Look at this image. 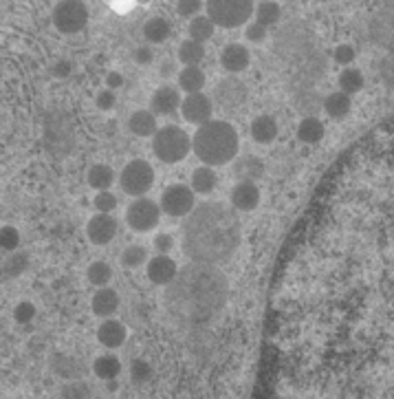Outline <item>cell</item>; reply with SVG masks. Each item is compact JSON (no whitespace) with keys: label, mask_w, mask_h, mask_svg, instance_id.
Here are the masks:
<instances>
[{"label":"cell","mask_w":394,"mask_h":399,"mask_svg":"<svg viewBox=\"0 0 394 399\" xmlns=\"http://www.w3.org/2000/svg\"><path fill=\"white\" fill-rule=\"evenodd\" d=\"M241 243V223L232 210L218 203L196 208L183 225V250L192 263L222 265L234 256Z\"/></svg>","instance_id":"1"},{"label":"cell","mask_w":394,"mask_h":399,"mask_svg":"<svg viewBox=\"0 0 394 399\" xmlns=\"http://www.w3.org/2000/svg\"><path fill=\"white\" fill-rule=\"evenodd\" d=\"M167 300L190 320H207L218 313L227 300V280L214 265L192 263L179 269L170 283Z\"/></svg>","instance_id":"2"},{"label":"cell","mask_w":394,"mask_h":399,"mask_svg":"<svg viewBox=\"0 0 394 399\" xmlns=\"http://www.w3.org/2000/svg\"><path fill=\"white\" fill-rule=\"evenodd\" d=\"M238 148V130L222 119H209L192 137V153L203 166H225L236 159Z\"/></svg>","instance_id":"3"},{"label":"cell","mask_w":394,"mask_h":399,"mask_svg":"<svg viewBox=\"0 0 394 399\" xmlns=\"http://www.w3.org/2000/svg\"><path fill=\"white\" fill-rule=\"evenodd\" d=\"M152 153L163 163H179L192 153V140L181 126H163L152 137Z\"/></svg>","instance_id":"4"},{"label":"cell","mask_w":394,"mask_h":399,"mask_svg":"<svg viewBox=\"0 0 394 399\" xmlns=\"http://www.w3.org/2000/svg\"><path fill=\"white\" fill-rule=\"evenodd\" d=\"M207 16L222 29H236L247 24V20L256 13L253 0H205Z\"/></svg>","instance_id":"5"},{"label":"cell","mask_w":394,"mask_h":399,"mask_svg":"<svg viewBox=\"0 0 394 399\" xmlns=\"http://www.w3.org/2000/svg\"><path fill=\"white\" fill-rule=\"evenodd\" d=\"M119 186L128 197L142 199L154 186V170L146 159H132L119 174Z\"/></svg>","instance_id":"6"},{"label":"cell","mask_w":394,"mask_h":399,"mask_svg":"<svg viewBox=\"0 0 394 399\" xmlns=\"http://www.w3.org/2000/svg\"><path fill=\"white\" fill-rule=\"evenodd\" d=\"M53 24L60 33H79L89 22V7L84 0H60L53 7Z\"/></svg>","instance_id":"7"},{"label":"cell","mask_w":394,"mask_h":399,"mask_svg":"<svg viewBox=\"0 0 394 399\" xmlns=\"http://www.w3.org/2000/svg\"><path fill=\"white\" fill-rule=\"evenodd\" d=\"M161 205H157L152 199L148 197H142V199H135L128 210H126V223L132 232H152L154 227L159 225L161 221Z\"/></svg>","instance_id":"8"},{"label":"cell","mask_w":394,"mask_h":399,"mask_svg":"<svg viewBox=\"0 0 394 399\" xmlns=\"http://www.w3.org/2000/svg\"><path fill=\"white\" fill-rule=\"evenodd\" d=\"M161 210L163 214L172 216V218H183V216H190L196 208V199H194V190L188 188L185 183H172L163 190L161 195Z\"/></svg>","instance_id":"9"},{"label":"cell","mask_w":394,"mask_h":399,"mask_svg":"<svg viewBox=\"0 0 394 399\" xmlns=\"http://www.w3.org/2000/svg\"><path fill=\"white\" fill-rule=\"evenodd\" d=\"M212 113H214V104L205 93H192L181 104L183 119H185L188 123H196V126L207 123L209 119H212Z\"/></svg>","instance_id":"10"},{"label":"cell","mask_w":394,"mask_h":399,"mask_svg":"<svg viewBox=\"0 0 394 399\" xmlns=\"http://www.w3.org/2000/svg\"><path fill=\"white\" fill-rule=\"evenodd\" d=\"M86 236L93 245H108L112 239L117 236V218L112 214L97 212L89 218L86 225Z\"/></svg>","instance_id":"11"},{"label":"cell","mask_w":394,"mask_h":399,"mask_svg":"<svg viewBox=\"0 0 394 399\" xmlns=\"http://www.w3.org/2000/svg\"><path fill=\"white\" fill-rule=\"evenodd\" d=\"M179 273V265L170 256L159 254L148 260L146 265V276L152 285H170Z\"/></svg>","instance_id":"12"},{"label":"cell","mask_w":394,"mask_h":399,"mask_svg":"<svg viewBox=\"0 0 394 399\" xmlns=\"http://www.w3.org/2000/svg\"><path fill=\"white\" fill-rule=\"evenodd\" d=\"M181 104H183V100H181L179 89H174L170 84L159 86L150 98V108L154 115H172V113L181 111Z\"/></svg>","instance_id":"13"},{"label":"cell","mask_w":394,"mask_h":399,"mask_svg":"<svg viewBox=\"0 0 394 399\" xmlns=\"http://www.w3.org/2000/svg\"><path fill=\"white\" fill-rule=\"evenodd\" d=\"M251 62V53L245 45L232 43L220 51V66L227 73H243Z\"/></svg>","instance_id":"14"},{"label":"cell","mask_w":394,"mask_h":399,"mask_svg":"<svg viewBox=\"0 0 394 399\" xmlns=\"http://www.w3.org/2000/svg\"><path fill=\"white\" fill-rule=\"evenodd\" d=\"M232 205L241 212H251L258 208L260 203V190L251 181H238L232 190Z\"/></svg>","instance_id":"15"},{"label":"cell","mask_w":394,"mask_h":399,"mask_svg":"<svg viewBox=\"0 0 394 399\" xmlns=\"http://www.w3.org/2000/svg\"><path fill=\"white\" fill-rule=\"evenodd\" d=\"M119 305H121V300H119L117 292H115V289H108V287L97 289L93 300H91L93 313L97 315V318H104V320H108L112 313H117Z\"/></svg>","instance_id":"16"},{"label":"cell","mask_w":394,"mask_h":399,"mask_svg":"<svg viewBox=\"0 0 394 399\" xmlns=\"http://www.w3.org/2000/svg\"><path fill=\"white\" fill-rule=\"evenodd\" d=\"M126 338H128V331H126V324H121L119 320L108 318L97 329V342L106 349H119Z\"/></svg>","instance_id":"17"},{"label":"cell","mask_w":394,"mask_h":399,"mask_svg":"<svg viewBox=\"0 0 394 399\" xmlns=\"http://www.w3.org/2000/svg\"><path fill=\"white\" fill-rule=\"evenodd\" d=\"M234 176L238 181H251L256 183L264 176V161L253 155H243L234 163Z\"/></svg>","instance_id":"18"},{"label":"cell","mask_w":394,"mask_h":399,"mask_svg":"<svg viewBox=\"0 0 394 399\" xmlns=\"http://www.w3.org/2000/svg\"><path fill=\"white\" fill-rule=\"evenodd\" d=\"M128 130L137 137H154V133H157V115H154L152 111H146V108H142V111H135L130 117H128Z\"/></svg>","instance_id":"19"},{"label":"cell","mask_w":394,"mask_h":399,"mask_svg":"<svg viewBox=\"0 0 394 399\" xmlns=\"http://www.w3.org/2000/svg\"><path fill=\"white\" fill-rule=\"evenodd\" d=\"M278 137V121L273 115H258L251 121V140L256 144H271Z\"/></svg>","instance_id":"20"},{"label":"cell","mask_w":394,"mask_h":399,"mask_svg":"<svg viewBox=\"0 0 394 399\" xmlns=\"http://www.w3.org/2000/svg\"><path fill=\"white\" fill-rule=\"evenodd\" d=\"M350 108H353V100H350V95L344 93V91H335L331 93L326 100H324V111L331 119H346Z\"/></svg>","instance_id":"21"},{"label":"cell","mask_w":394,"mask_h":399,"mask_svg":"<svg viewBox=\"0 0 394 399\" xmlns=\"http://www.w3.org/2000/svg\"><path fill=\"white\" fill-rule=\"evenodd\" d=\"M216 95H218V102L222 106H229V108L241 106L247 100L245 86L241 84V82H236V80H227V82H222V84H218Z\"/></svg>","instance_id":"22"},{"label":"cell","mask_w":394,"mask_h":399,"mask_svg":"<svg viewBox=\"0 0 394 399\" xmlns=\"http://www.w3.org/2000/svg\"><path fill=\"white\" fill-rule=\"evenodd\" d=\"M216 183H218V176L214 172L212 166H201L192 172V179H190V188L194 192H199V195H212L216 190Z\"/></svg>","instance_id":"23"},{"label":"cell","mask_w":394,"mask_h":399,"mask_svg":"<svg viewBox=\"0 0 394 399\" xmlns=\"http://www.w3.org/2000/svg\"><path fill=\"white\" fill-rule=\"evenodd\" d=\"M203 86H205V73L199 66H183L179 71V89L181 91L192 95V93H203Z\"/></svg>","instance_id":"24"},{"label":"cell","mask_w":394,"mask_h":399,"mask_svg":"<svg viewBox=\"0 0 394 399\" xmlns=\"http://www.w3.org/2000/svg\"><path fill=\"white\" fill-rule=\"evenodd\" d=\"M324 133H326V130H324V123L317 117H313V115L304 117L298 123V140L308 144V146L319 144L324 140Z\"/></svg>","instance_id":"25"},{"label":"cell","mask_w":394,"mask_h":399,"mask_svg":"<svg viewBox=\"0 0 394 399\" xmlns=\"http://www.w3.org/2000/svg\"><path fill=\"white\" fill-rule=\"evenodd\" d=\"M93 373L104 379V382H110V379H117V375L121 373V362L117 355L112 353H106V355H100L97 360L93 362Z\"/></svg>","instance_id":"26"},{"label":"cell","mask_w":394,"mask_h":399,"mask_svg":"<svg viewBox=\"0 0 394 399\" xmlns=\"http://www.w3.org/2000/svg\"><path fill=\"white\" fill-rule=\"evenodd\" d=\"M86 181L93 190L97 192H104L108 190L112 183H115V172H112L110 166H106V163H95V166H91L89 174H86Z\"/></svg>","instance_id":"27"},{"label":"cell","mask_w":394,"mask_h":399,"mask_svg":"<svg viewBox=\"0 0 394 399\" xmlns=\"http://www.w3.org/2000/svg\"><path fill=\"white\" fill-rule=\"evenodd\" d=\"M176 56L183 66H199L205 60V47L203 43H196V40L190 38L185 43H181Z\"/></svg>","instance_id":"28"},{"label":"cell","mask_w":394,"mask_h":399,"mask_svg":"<svg viewBox=\"0 0 394 399\" xmlns=\"http://www.w3.org/2000/svg\"><path fill=\"white\" fill-rule=\"evenodd\" d=\"M172 29H170V22H167L165 18H150L146 20L144 24V38L148 40V43L152 45H163L167 38H170Z\"/></svg>","instance_id":"29"},{"label":"cell","mask_w":394,"mask_h":399,"mask_svg":"<svg viewBox=\"0 0 394 399\" xmlns=\"http://www.w3.org/2000/svg\"><path fill=\"white\" fill-rule=\"evenodd\" d=\"M214 31H216V24L209 16H196L188 24V33L196 43H207V40L214 36Z\"/></svg>","instance_id":"30"},{"label":"cell","mask_w":394,"mask_h":399,"mask_svg":"<svg viewBox=\"0 0 394 399\" xmlns=\"http://www.w3.org/2000/svg\"><path fill=\"white\" fill-rule=\"evenodd\" d=\"M86 278L95 287H106L112 280V267L108 263H104V260H95V263H91L86 269Z\"/></svg>","instance_id":"31"},{"label":"cell","mask_w":394,"mask_h":399,"mask_svg":"<svg viewBox=\"0 0 394 399\" xmlns=\"http://www.w3.org/2000/svg\"><path fill=\"white\" fill-rule=\"evenodd\" d=\"M340 91L348 93V95H355L363 89V73L357 71V68H344V71L340 73Z\"/></svg>","instance_id":"32"},{"label":"cell","mask_w":394,"mask_h":399,"mask_svg":"<svg viewBox=\"0 0 394 399\" xmlns=\"http://www.w3.org/2000/svg\"><path fill=\"white\" fill-rule=\"evenodd\" d=\"M280 16H282V11H280V5L273 3V0H264V3H260L256 7V22L264 24L266 29L273 24H278Z\"/></svg>","instance_id":"33"},{"label":"cell","mask_w":394,"mask_h":399,"mask_svg":"<svg viewBox=\"0 0 394 399\" xmlns=\"http://www.w3.org/2000/svg\"><path fill=\"white\" fill-rule=\"evenodd\" d=\"M148 263V252L142 245H128L121 254V265L126 269H137Z\"/></svg>","instance_id":"34"},{"label":"cell","mask_w":394,"mask_h":399,"mask_svg":"<svg viewBox=\"0 0 394 399\" xmlns=\"http://www.w3.org/2000/svg\"><path fill=\"white\" fill-rule=\"evenodd\" d=\"M26 265H29V256L13 252L9 258H5V263H3V278L7 280V278H16V276H20V273L26 269Z\"/></svg>","instance_id":"35"},{"label":"cell","mask_w":394,"mask_h":399,"mask_svg":"<svg viewBox=\"0 0 394 399\" xmlns=\"http://www.w3.org/2000/svg\"><path fill=\"white\" fill-rule=\"evenodd\" d=\"M0 247H3V252L7 254H13L20 247V232L11 225H5L0 229Z\"/></svg>","instance_id":"36"},{"label":"cell","mask_w":394,"mask_h":399,"mask_svg":"<svg viewBox=\"0 0 394 399\" xmlns=\"http://www.w3.org/2000/svg\"><path fill=\"white\" fill-rule=\"evenodd\" d=\"M150 377H152L150 362L142 360V357H139V360H132V364H130V379L135 384H146V382H150Z\"/></svg>","instance_id":"37"},{"label":"cell","mask_w":394,"mask_h":399,"mask_svg":"<svg viewBox=\"0 0 394 399\" xmlns=\"http://www.w3.org/2000/svg\"><path fill=\"white\" fill-rule=\"evenodd\" d=\"M89 395H91L89 384L82 382V379H75L71 384H66V386L62 389V397L64 399H89Z\"/></svg>","instance_id":"38"},{"label":"cell","mask_w":394,"mask_h":399,"mask_svg":"<svg viewBox=\"0 0 394 399\" xmlns=\"http://www.w3.org/2000/svg\"><path fill=\"white\" fill-rule=\"evenodd\" d=\"M93 205L97 212H104V214H110L112 210L117 208V197L112 195V192L104 190V192H97L95 199H93Z\"/></svg>","instance_id":"39"},{"label":"cell","mask_w":394,"mask_h":399,"mask_svg":"<svg viewBox=\"0 0 394 399\" xmlns=\"http://www.w3.org/2000/svg\"><path fill=\"white\" fill-rule=\"evenodd\" d=\"M36 318V305L33 302H18L16 309H13V320H16L18 324H29L31 320Z\"/></svg>","instance_id":"40"},{"label":"cell","mask_w":394,"mask_h":399,"mask_svg":"<svg viewBox=\"0 0 394 399\" xmlns=\"http://www.w3.org/2000/svg\"><path fill=\"white\" fill-rule=\"evenodd\" d=\"M201 9H203V0H179L176 3V11L181 18H196Z\"/></svg>","instance_id":"41"},{"label":"cell","mask_w":394,"mask_h":399,"mask_svg":"<svg viewBox=\"0 0 394 399\" xmlns=\"http://www.w3.org/2000/svg\"><path fill=\"white\" fill-rule=\"evenodd\" d=\"M333 60L342 66H348L350 62H355V47L353 45H340L333 51Z\"/></svg>","instance_id":"42"},{"label":"cell","mask_w":394,"mask_h":399,"mask_svg":"<svg viewBox=\"0 0 394 399\" xmlns=\"http://www.w3.org/2000/svg\"><path fill=\"white\" fill-rule=\"evenodd\" d=\"M266 27L264 24H260V22H253V24H247V29H245V36H247V40L249 43H264L266 40Z\"/></svg>","instance_id":"43"},{"label":"cell","mask_w":394,"mask_h":399,"mask_svg":"<svg viewBox=\"0 0 394 399\" xmlns=\"http://www.w3.org/2000/svg\"><path fill=\"white\" fill-rule=\"evenodd\" d=\"M115 102H117V95H115V91H110V89L100 91V93H97V100H95V104H97L100 111H110V108L115 106Z\"/></svg>","instance_id":"44"},{"label":"cell","mask_w":394,"mask_h":399,"mask_svg":"<svg viewBox=\"0 0 394 399\" xmlns=\"http://www.w3.org/2000/svg\"><path fill=\"white\" fill-rule=\"evenodd\" d=\"M51 73H53V77H58V80L71 77V73H73V62H71V60H58V62L53 64Z\"/></svg>","instance_id":"45"},{"label":"cell","mask_w":394,"mask_h":399,"mask_svg":"<svg viewBox=\"0 0 394 399\" xmlns=\"http://www.w3.org/2000/svg\"><path fill=\"white\" fill-rule=\"evenodd\" d=\"M132 58H135V62L139 66H148L154 60V51H152V47H146V45L144 47H137L135 53H132Z\"/></svg>","instance_id":"46"},{"label":"cell","mask_w":394,"mask_h":399,"mask_svg":"<svg viewBox=\"0 0 394 399\" xmlns=\"http://www.w3.org/2000/svg\"><path fill=\"white\" fill-rule=\"evenodd\" d=\"M174 247V239L170 236V234H159L157 239H154V250H157L159 254H167Z\"/></svg>","instance_id":"47"},{"label":"cell","mask_w":394,"mask_h":399,"mask_svg":"<svg viewBox=\"0 0 394 399\" xmlns=\"http://www.w3.org/2000/svg\"><path fill=\"white\" fill-rule=\"evenodd\" d=\"M123 75L121 73H117V71H110L108 75H106V86L110 89V91H115V89H121L123 86Z\"/></svg>","instance_id":"48"},{"label":"cell","mask_w":394,"mask_h":399,"mask_svg":"<svg viewBox=\"0 0 394 399\" xmlns=\"http://www.w3.org/2000/svg\"><path fill=\"white\" fill-rule=\"evenodd\" d=\"M161 73H163V75H167V73H174V62L167 60V62L161 66Z\"/></svg>","instance_id":"49"},{"label":"cell","mask_w":394,"mask_h":399,"mask_svg":"<svg viewBox=\"0 0 394 399\" xmlns=\"http://www.w3.org/2000/svg\"><path fill=\"white\" fill-rule=\"evenodd\" d=\"M319 3H328V0H319Z\"/></svg>","instance_id":"50"},{"label":"cell","mask_w":394,"mask_h":399,"mask_svg":"<svg viewBox=\"0 0 394 399\" xmlns=\"http://www.w3.org/2000/svg\"><path fill=\"white\" fill-rule=\"evenodd\" d=\"M289 3H293V0H289Z\"/></svg>","instance_id":"51"},{"label":"cell","mask_w":394,"mask_h":399,"mask_svg":"<svg viewBox=\"0 0 394 399\" xmlns=\"http://www.w3.org/2000/svg\"><path fill=\"white\" fill-rule=\"evenodd\" d=\"M142 3H144V0H142Z\"/></svg>","instance_id":"52"}]
</instances>
